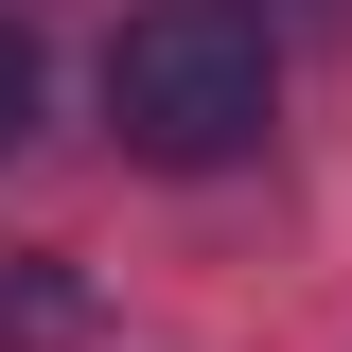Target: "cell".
<instances>
[{"instance_id":"obj_1","label":"cell","mask_w":352,"mask_h":352,"mask_svg":"<svg viewBox=\"0 0 352 352\" xmlns=\"http://www.w3.org/2000/svg\"><path fill=\"white\" fill-rule=\"evenodd\" d=\"M264 106H282V71H264L247 0H141L124 36H106V124H124V159H159V176H229L264 141Z\"/></svg>"},{"instance_id":"obj_2","label":"cell","mask_w":352,"mask_h":352,"mask_svg":"<svg viewBox=\"0 0 352 352\" xmlns=\"http://www.w3.org/2000/svg\"><path fill=\"white\" fill-rule=\"evenodd\" d=\"M0 335H18V352H71V335H88V300H71V282H53L36 247L0 264Z\"/></svg>"},{"instance_id":"obj_3","label":"cell","mask_w":352,"mask_h":352,"mask_svg":"<svg viewBox=\"0 0 352 352\" xmlns=\"http://www.w3.org/2000/svg\"><path fill=\"white\" fill-rule=\"evenodd\" d=\"M18 141H36V36L0 18V159H18Z\"/></svg>"}]
</instances>
